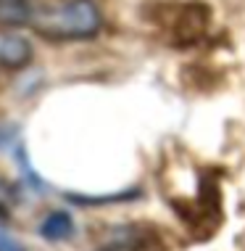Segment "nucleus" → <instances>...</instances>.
Returning a JSON list of instances; mask_svg holds the SVG:
<instances>
[{
    "instance_id": "1",
    "label": "nucleus",
    "mask_w": 245,
    "mask_h": 251,
    "mask_svg": "<svg viewBox=\"0 0 245 251\" xmlns=\"http://www.w3.org/2000/svg\"><path fill=\"white\" fill-rule=\"evenodd\" d=\"M29 24L50 43H79L92 40L100 32L103 13L95 0H61L45 8H35Z\"/></svg>"
},
{
    "instance_id": "2",
    "label": "nucleus",
    "mask_w": 245,
    "mask_h": 251,
    "mask_svg": "<svg viewBox=\"0 0 245 251\" xmlns=\"http://www.w3.org/2000/svg\"><path fill=\"white\" fill-rule=\"evenodd\" d=\"M95 251H166V243L153 225H124Z\"/></svg>"
},
{
    "instance_id": "3",
    "label": "nucleus",
    "mask_w": 245,
    "mask_h": 251,
    "mask_svg": "<svg viewBox=\"0 0 245 251\" xmlns=\"http://www.w3.org/2000/svg\"><path fill=\"white\" fill-rule=\"evenodd\" d=\"M32 61V45L29 40H24L22 35H11V32H3L0 35V66L11 72L24 69Z\"/></svg>"
},
{
    "instance_id": "4",
    "label": "nucleus",
    "mask_w": 245,
    "mask_h": 251,
    "mask_svg": "<svg viewBox=\"0 0 245 251\" xmlns=\"http://www.w3.org/2000/svg\"><path fill=\"white\" fill-rule=\"evenodd\" d=\"M37 233H40V238H45V241H50V243H61V241L74 238L77 225H74V217H71L69 212L56 209V212H47V214L43 217Z\"/></svg>"
},
{
    "instance_id": "5",
    "label": "nucleus",
    "mask_w": 245,
    "mask_h": 251,
    "mask_svg": "<svg viewBox=\"0 0 245 251\" xmlns=\"http://www.w3.org/2000/svg\"><path fill=\"white\" fill-rule=\"evenodd\" d=\"M140 188H127L119 193H98V196H85V193H66V201L74 206H111V203H127L140 199Z\"/></svg>"
},
{
    "instance_id": "6",
    "label": "nucleus",
    "mask_w": 245,
    "mask_h": 251,
    "mask_svg": "<svg viewBox=\"0 0 245 251\" xmlns=\"http://www.w3.org/2000/svg\"><path fill=\"white\" fill-rule=\"evenodd\" d=\"M16 161H19V169H22V177H24V182L32 188L35 193H43V191H47V182L40 177V175L32 169V164H29V156H26V151H24V146L19 143L16 146Z\"/></svg>"
},
{
    "instance_id": "7",
    "label": "nucleus",
    "mask_w": 245,
    "mask_h": 251,
    "mask_svg": "<svg viewBox=\"0 0 245 251\" xmlns=\"http://www.w3.org/2000/svg\"><path fill=\"white\" fill-rule=\"evenodd\" d=\"M0 251H26V246L19 238H13L8 230H0Z\"/></svg>"
},
{
    "instance_id": "8",
    "label": "nucleus",
    "mask_w": 245,
    "mask_h": 251,
    "mask_svg": "<svg viewBox=\"0 0 245 251\" xmlns=\"http://www.w3.org/2000/svg\"><path fill=\"white\" fill-rule=\"evenodd\" d=\"M13 138H16V127H0V148L8 146Z\"/></svg>"
}]
</instances>
